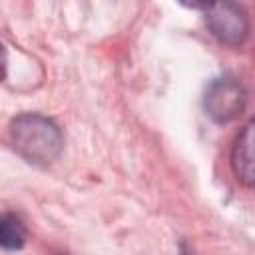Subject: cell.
Here are the masks:
<instances>
[{
    "label": "cell",
    "mask_w": 255,
    "mask_h": 255,
    "mask_svg": "<svg viewBox=\"0 0 255 255\" xmlns=\"http://www.w3.org/2000/svg\"><path fill=\"white\" fill-rule=\"evenodd\" d=\"M10 137L16 151L30 163L48 165L52 163L62 147L64 137L60 128L38 114H22L10 126Z\"/></svg>",
    "instance_id": "1"
},
{
    "label": "cell",
    "mask_w": 255,
    "mask_h": 255,
    "mask_svg": "<svg viewBox=\"0 0 255 255\" xmlns=\"http://www.w3.org/2000/svg\"><path fill=\"white\" fill-rule=\"evenodd\" d=\"M205 22L211 34L229 46L243 44L249 32V20H247L245 10L233 2L205 6Z\"/></svg>",
    "instance_id": "2"
},
{
    "label": "cell",
    "mask_w": 255,
    "mask_h": 255,
    "mask_svg": "<svg viewBox=\"0 0 255 255\" xmlns=\"http://www.w3.org/2000/svg\"><path fill=\"white\" fill-rule=\"evenodd\" d=\"M243 108L245 90L233 78H219L205 92V110L215 122H231Z\"/></svg>",
    "instance_id": "3"
},
{
    "label": "cell",
    "mask_w": 255,
    "mask_h": 255,
    "mask_svg": "<svg viewBox=\"0 0 255 255\" xmlns=\"http://www.w3.org/2000/svg\"><path fill=\"white\" fill-rule=\"evenodd\" d=\"M231 167L239 183L245 187L253 185V124L249 122L237 135L231 151Z\"/></svg>",
    "instance_id": "4"
},
{
    "label": "cell",
    "mask_w": 255,
    "mask_h": 255,
    "mask_svg": "<svg viewBox=\"0 0 255 255\" xmlns=\"http://www.w3.org/2000/svg\"><path fill=\"white\" fill-rule=\"evenodd\" d=\"M26 241V229L22 221L10 213L0 215V245L4 249H20Z\"/></svg>",
    "instance_id": "5"
},
{
    "label": "cell",
    "mask_w": 255,
    "mask_h": 255,
    "mask_svg": "<svg viewBox=\"0 0 255 255\" xmlns=\"http://www.w3.org/2000/svg\"><path fill=\"white\" fill-rule=\"evenodd\" d=\"M4 78H6V52H4V48L0 44V82Z\"/></svg>",
    "instance_id": "6"
}]
</instances>
